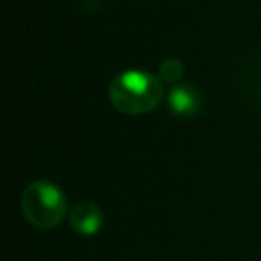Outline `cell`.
<instances>
[{"mask_svg": "<svg viewBox=\"0 0 261 261\" xmlns=\"http://www.w3.org/2000/svg\"><path fill=\"white\" fill-rule=\"evenodd\" d=\"M102 222H104V216L100 206L90 200L77 202L69 210V224L77 234H86V237L96 234L102 228Z\"/></svg>", "mask_w": 261, "mask_h": 261, "instance_id": "obj_4", "label": "cell"}, {"mask_svg": "<svg viewBox=\"0 0 261 261\" xmlns=\"http://www.w3.org/2000/svg\"><path fill=\"white\" fill-rule=\"evenodd\" d=\"M163 82L159 75L141 69L118 73L108 88L110 104L122 114H145L155 110L163 100Z\"/></svg>", "mask_w": 261, "mask_h": 261, "instance_id": "obj_1", "label": "cell"}, {"mask_svg": "<svg viewBox=\"0 0 261 261\" xmlns=\"http://www.w3.org/2000/svg\"><path fill=\"white\" fill-rule=\"evenodd\" d=\"M157 75L161 77V82L177 84V82L181 80V75H184V63H181V59H177V57H167V59H163V61L159 63V73H157Z\"/></svg>", "mask_w": 261, "mask_h": 261, "instance_id": "obj_5", "label": "cell"}, {"mask_svg": "<svg viewBox=\"0 0 261 261\" xmlns=\"http://www.w3.org/2000/svg\"><path fill=\"white\" fill-rule=\"evenodd\" d=\"M22 216L35 228H55L67 214V200L63 190L49 179L31 181L20 198Z\"/></svg>", "mask_w": 261, "mask_h": 261, "instance_id": "obj_2", "label": "cell"}, {"mask_svg": "<svg viewBox=\"0 0 261 261\" xmlns=\"http://www.w3.org/2000/svg\"><path fill=\"white\" fill-rule=\"evenodd\" d=\"M167 106L175 116L192 118L202 110V96L188 84H173L167 94Z\"/></svg>", "mask_w": 261, "mask_h": 261, "instance_id": "obj_3", "label": "cell"}]
</instances>
